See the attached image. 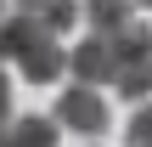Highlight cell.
<instances>
[{
  "mask_svg": "<svg viewBox=\"0 0 152 147\" xmlns=\"http://www.w3.org/2000/svg\"><path fill=\"white\" fill-rule=\"evenodd\" d=\"M0 6H6V0H0Z\"/></svg>",
  "mask_w": 152,
  "mask_h": 147,
  "instance_id": "8fae6325",
  "label": "cell"
},
{
  "mask_svg": "<svg viewBox=\"0 0 152 147\" xmlns=\"http://www.w3.org/2000/svg\"><path fill=\"white\" fill-rule=\"evenodd\" d=\"M0 62L23 68L28 85H51V79L68 68V45H62V34H56L51 23L17 11L11 23H0Z\"/></svg>",
  "mask_w": 152,
  "mask_h": 147,
  "instance_id": "6da1fadb",
  "label": "cell"
},
{
  "mask_svg": "<svg viewBox=\"0 0 152 147\" xmlns=\"http://www.w3.org/2000/svg\"><path fill=\"white\" fill-rule=\"evenodd\" d=\"M141 6H152V0H141Z\"/></svg>",
  "mask_w": 152,
  "mask_h": 147,
  "instance_id": "30bf717a",
  "label": "cell"
},
{
  "mask_svg": "<svg viewBox=\"0 0 152 147\" xmlns=\"http://www.w3.org/2000/svg\"><path fill=\"white\" fill-rule=\"evenodd\" d=\"M56 119L73 130V136H102L107 130V102L90 79H73L62 96H56Z\"/></svg>",
  "mask_w": 152,
  "mask_h": 147,
  "instance_id": "3957f363",
  "label": "cell"
},
{
  "mask_svg": "<svg viewBox=\"0 0 152 147\" xmlns=\"http://www.w3.org/2000/svg\"><path fill=\"white\" fill-rule=\"evenodd\" d=\"M79 17L96 34H118L124 23H135V0H79Z\"/></svg>",
  "mask_w": 152,
  "mask_h": 147,
  "instance_id": "5b68a950",
  "label": "cell"
},
{
  "mask_svg": "<svg viewBox=\"0 0 152 147\" xmlns=\"http://www.w3.org/2000/svg\"><path fill=\"white\" fill-rule=\"evenodd\" d=\"M0 142H28V147H45V142H56V125L51 119H6V136Z\"/></svg>",
  "mask_w": 152,
  "mask_h": 147,
  "instance_id": "52a82bcc",
  "label": "cell"
},
{
  "mask_svg": "<svg viewBox=\"0 0 152 147\" xmlns=\"http://www.w3.org/2000/svg\"><path fill=\"white\" fill-rule=\"evenodd\" d=\"M107 51H113L107 85H113L118 96H147L152 91V28L124 23L118 34H107Z\"/></svg>",
  "mask_w": 152,
  "mask_h": 147,
  "instance_id": "7a4b0ae2",
  "label": "cell"
},
{
  "mask_svg": "<svg viewBox=\"0 0 152 147\" xmlns=\"http://www.w3.org/2000/svg\"><path fill=\"white\" fill-rule=\"evenodd\" d=\"M6 119H11V85H6V74H0V130H6Z\"/></svg>",
  "mask_w": 152,
  "mask_h": 147,
  "instance_id": "9c48e42d",
  "label": "cell"
},
{
  "mask_svg": "<svg viewBox=\"0 0 152 147\" xmlns=\"http://www.w3.org/2000/svg\"><path fill=\"white\" fill-rule=\"evenodd\" d=\"M130 142H141V147H152V108H141V113L130 119Z\"/></svg>",
  "mask_w": 152,
  "mask_h": 147,
  "instance_id": "ba28073f",
  "label": "cell"
},
{
  "mask_svg": "<svg viewBox=\"0 0 152 147\" xmlns=\"http://www.w3.org/2000/svg\"><path fill=\"white\" fill-rule=\"evenodd\" d=\"M68 68H73V79H90V85H107V68H113V51H107V34H96V28H90V40H79V45L68 51Z\"/></svg>",
  "mask_w": 152,
  "mask_h": 147,
  "instance_id": "277c9868",
  "label": "cell"
},
{
  "mask_svg": "<svg viewBox=\"0 0 152 147\" xmlns=\"http://www.w3.org/2000/svg\"><path fill=\"white\" fill-rule=\"evenodd\" d=\"M17 11H28V17H39V23H51L56 34H68V28L79 23V6H73V0H17Z\"/></svg>",
  "mask_w": 152,
  "mask_h": 147,
  "instance_id": "8992f818",
  "label": "cell"
}]
</instances>
